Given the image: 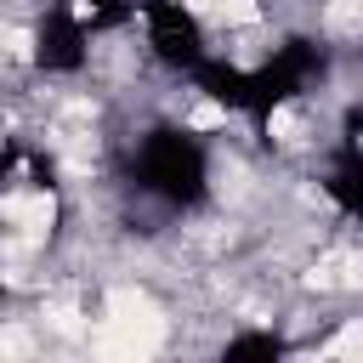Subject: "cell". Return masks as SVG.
I'll return each mask as SVG.
<instances>
[{"label":"cell","mask_w":363,"mask_h":363,"mask_svg":"<svg viewBox=\"0 0 363 363\" xmlns=\"http://www.w3.org/2000/svg\"><path fill=\"white\" fill-rule=\"evenodd\" d=\"M267 136H272V142H284V147H301V142H306V113H301L295 102L272 108V113H267Z\"/></svg>","instance_id":"cell-1"}]
</instances>
